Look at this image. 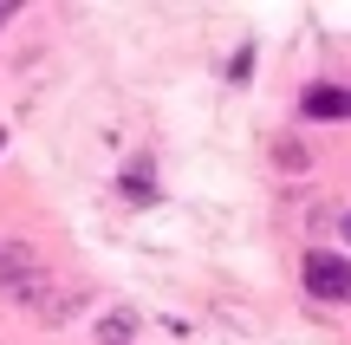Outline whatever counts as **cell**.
Listing matches in <instances>:
<instances>
[{"mask_svg": "<svg viewBox=\"0 0 351 345\" xmlns=\"http://www.w3.org/2000/svg\"><path fill=\"white\" fill-rule=\"evenodd\" d=\"M300 111L306 117H351V91L345 85H306Z\"/></svg>", "mask_w": 351, "mask_h": 345, "instance_id": "2", "label": "cell"}, {"mask_svg": "<svg viewBox=\"0 0 351 345\" xmlns=\"http://www.w3.org/2000/svg\"><path fill=\"white\" fill-rule=\"evenodd\" d=\"M339 235H345V241H351V209H345V222H339Z\"/></svg>", "mask_w": 351, "mask_h": 345, "instance_id": "8", "label": "cell"}, {"mask_svg": "<svg viewBox=\"0 0 351 345\" xmlns=\"http://www.w3.org/2000/svg\"><path fill=\"white\" fill-rule=\"evenodd\" d=\"M124 195H130V202H150V195H156V169H150V156H137V163L124 169Z\"/></svg>", "mask_w": 351, "mask_h": 345, "instance_id": "5", "label": "cell"}, {"mask_svg": "<svg viewBox=\"0 0 351 345\" xmlns=\"http://www.w3.org/2000/svg\"><path fill=\"white\" fill-rule=\"evenodd\" d=\"M7 20H13V0H0V26H7Z\"/></svg>", "mask_w": 351, "mask_h": 345, "instance_id": "7", "label": "cell"}, {"mask_svg": "<svg viewBox=\"0 0 351 345\" xmlns=\"http://www.w3.org/2000/svg\"><path fill=\"white\" fill-rule=\"evenodd\" d=\"M98 339L104 345H130V339H137V307H111L98 320Z\"/></svg>", "mask_w": 351, "mask_h": 345, "instance_id": "3", "label": "cell"}, {"mask_svg": "<svg viewBox=\"0 0 351 345\" xmlns=\"http://www.w3.org/2000/svg\"><path fill=\"white\" fill-rule=\"evenodd\" d=\"M39 261H33V248H20V241H0V287H13L20 274H33Z\"/></svg>", "mask_w": 351, "mask_h": 345, "instance_id": "4", "label": "cell"}, {"mask_svg": "<svg viewBox=\"0 0 351 345\" xmlns=\"http://www.w3.org/2000/svg\"><path fill=\"white\" fill-rule=\"evenodd\" d=\"M72 307H78V294H72V287H52V294L46 300H39V320H52V326H59V320H72Z\"/></svg>", "mask_w": 351, "mask_h": 345, "instance_id": "6", "label": "cell"}, {"mask_svg": "<svg viewBox=\"0 0 351 345\" xmlns=\"http://www.w3.org/2000/svg\"><path fill=\"white\" fill-rule=\"evenodd\" d=\"M306 294H313V300H332V307H345V300H351V261H345V254H326V248H313V254H306Z\"/></svg>", "mask_w": 351, "mask_h": 345, "instance_id": "1", "label": "cell"}]
</instances>
